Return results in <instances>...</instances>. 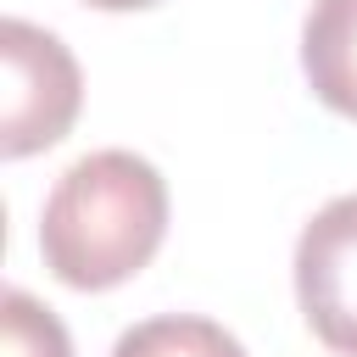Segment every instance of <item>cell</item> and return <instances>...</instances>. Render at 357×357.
Instances as JSON below:
<instances>
[{
    "mask_svg": "<svg viewBox=\"0 0 357 357\" xmlns=\"http://www.w3.org/2000/svg\"><path fill=\"white\" fill-rule=\"evenodd\" d=\"M0 357H73V340L45 301H33L28 290H6L0 296Z\"/></svg>",
    "mask_w": 357,
    "mask_h": 357,
    "instance_id": "8992f818",
    "label": "cell"
},
{
    "mask_svg": "<svg viewBox=\"0 0 357 357\" xmlns=\"http://www.w3.org/2000/svg\"><path fill=\"white\" fill-rule=\"evenodd\" d=\"M167 234V184L134 151L78 156L39 212V257L73 290L134 279Z\"/></svg>",
    "mask_w": 357,
    "mask_h": 357,
    "instance_id": "6da1fadb",
    "label": "cell"
},
{
    "mask_svg": "<svg viewBox=\"0 0 357 357\" xmlns=\"http://www.w3.org/2000/svg\"><path fill=\"white\" fill-rule=\"evenodd\" d=\"M0 61H6V106H0V156H33L50 151L84 100V73L73 50L22 17L0 22Z\"/></svg>",
    "mask_w": 357,
    "mask_h": 357,
    "instance_id": "7a4b0ae2",
    "label": "cell"
},
{
    "mask_svg": "<svg viewBox=\"0 0 357 357\" xmlns=\"http://www.w3.org/2000/svg\"><path fill=\"white\" fill-rule=\"evenodd\" d=\"M112 357H245V346L212 318L162 312V318H145V324L123 329Z\"/></svg>",
    "mask_w": 357,
    "mask_h": 357,
    "instance_id": "5b68a950",
    "label": "cell"
},
{
    "mask_svg": "<svg viewBox=\"0 0 357 357\" xmlns=\"http://www.w3.org/2000/svg\"><path fill=\"white\" fill-rule=\"evenodd\" d=\"M89 6H100V11H139V6H156V0H89Z\"/></svg>",
    "mask_w": 357,
    "mask_h": 357,
    "instance_id": "52a82bcc",
    "label": "cell"
},
{
    "mask_svg": "<svg viewBox=\"0 0 357 357\" xmlns=\"http://www.w3.org/2000/svg\"><path fill=\"white\" fill-rule=\"evenodd\" d=\"M296 301L307 329L335 357H357V195H335L301 229Z\"/></svg>",
    "mask_w": 357,
    "mask_h": 357,
    "instance_id": "3957f363",
    "label": "cell"
},
{
    "mask_svg": "<svg viewBox=\"0 0 357 357\" xmlns=\"http://www.w3.org/2000/svg\"><path fill=\"white\" fill-rule=\"evenodd\" d=\"M301 73L329 112L357 117V0H312L301 28Z\"/></svg>",
    "mask_w": 357,
    "mask_h": 357,
    "instance_id": "277c9868",
    "label": "cell"
}]
</instances>
